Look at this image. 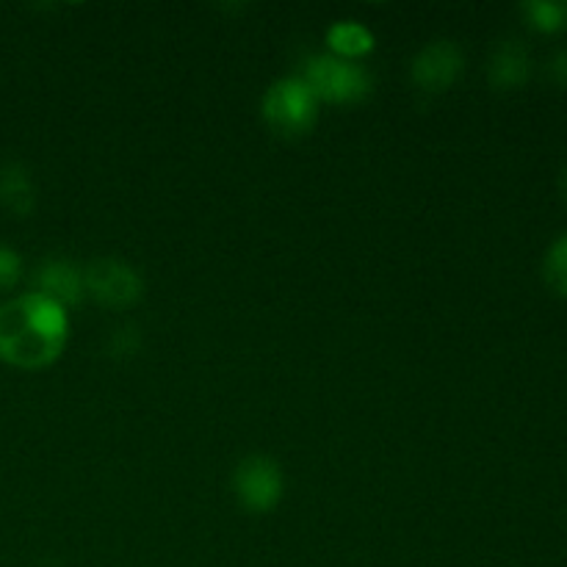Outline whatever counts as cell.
Returning a JSON list of instances; mask_svg holds the SVG:
<instances>
[{
    "label": "cell",
    "instance_id": "cell-3",
    "mask_svg": "<svg viewBox=\"0 0 567 567\" xmlns=\"http://www.w3.org/2000/svg\"><path fill=\"white\" fill-rule=\"evenodd\" d=\"M302 81L308 83L319 103L327 100L336 105H352L371 94V78L363 66L327 53L310 55Z\"/></svg>",
    "mask_w": 567,
    "mask_h": 567
},
{
    "label": "cell",
    "instance_id": "cell-9",
    "mask_svg": "<svg viewBox=\"0 0 567 567\" xmlns=\"http://www.w3.org/2000/svg\"><path fill=\"white\" fill-rule=\"evenodd\" d=\"M0 205L14 216H28L37 208V188H33L31 172L17 161L0 166Z\"/></svg>",
    "mask_w": 567,
    "mask_h": 567
},
{
    "label": "cell",
    "instance_id": "cell-15",
    "mask_svg": "<svg viewBox=\"0 0 567 567\" xmlns=\"http://www.w3.org/2000/svg\"><path fill=\"white\" fill-rule=\"evenodd\" d=\"M546 75L551 78L557 86H567V50L559 48L548 55L546 61Z\"/></svg>",
    "mask_w": 567,
    "mask_h": 567
},
{
    "label": "cell",
    "instance_id": "cell-4",
    "mask_svg": "<svg viewBox=\"0 0 567 567\" xmlns=\"http://www.w3.org/2000/svg\"><path fill=\"white\" fill-rule=\"evenodd\" d=\"M86 297L109 310H127L142 299L144 280L127 260L100 258L83 269Z\"/></svg>",
    "mask_w": 567,
    "mask_h": 567
},
{
    "label": "cell",
    "instance_id": "cell-2",
    "mask_svg": "<svg viewBox=\"0 0 567 567\" xmlns=\"http://www.w3.org/2000/svg\"><path fill=\"white\" fill-rule=\"evenodd\" d=\"M266 125L282 138L308 136L319 116V100L302 78H280L271 83L260 103Z\"/></svg>",
    "mask_w": 567,
    "mask_h": 567
},
{
    "label": "cell",
    "instance_id": "cell-10",
    "mask_svg": "<svg viewBox=\"0 0 567 567\" xmlns=\"http://www.w3.org/2000/svg\"><path fill=\"white\" fill-rule=\"evenodd\" d=\"M327 44L332 50L330 55H336V59H363V55H369L374 50V33L365 25H360V22L341 20L336 25H330V31H327Z\"/></svg>",
    "mask_w": 567,
    "mask_h": 567
},
{
    "label": "cell",
    "instance_id": "cell-6",
    "mask_svg": "<svg viewBox=\"0 0 567 567\" xmlns=\"http://www.w3.org/2000/svg\"><path fill=\"white\" fill-rule=\"evenodd\" d=\"M463 50L449 39L424 44L413 59V81L424 92H446L463 75Z\"/></svg>",
    "mask_w": 567,
    "mask_h": 567
},
{
    "label": "cell",
    "instance_id": "cell-12",
    "mask_svg": "<svg viewBox=\"0 0 567 567\" xmlns=\"http://www.w3.org/2000/svg\"><path fill=\"white\" fill-rule=\"evenodd\" d=\"M543 271H546L548 286L557 293H563V297H567V233H563V236L548 247L546 260H543Z\"/></svg>",
    "mask_w": 567,
    "mask_h": 567
},
{
    "label": "cell",
    "instance_id": "cell-11",
    "mask_svg": "<svg viewBox=\"0 0 567 567\" xmlns=\"http://www.w3.org/2000/svg\"><path fill=\"white\" fill-rule=\"evenodd\" d=\"M520 11L537 31L554 33L567 25V0H526Z\"/></svg>",
    "mask_w": 567,
    "mask_h": 567
},
{
    "label": "cell",
    "instance_id": "cell-1",
    "mask_svg": "<svg viewBox=\"0 0 567 567\" xmlns=\"http://www.w3.org/2000/svg\"><path fill=\"white\" fill-rule=\"evenodd\" d=\"M70 338V316L53 299L31 291L0 305V360L37 371L61 358Z\"/></svg>",
    "mask_w": 567,
    "mask_h": 567
},
{
    "label": "cell",
    "instance_id": "cell-7",
    "mask_svg": "<svg viewBox=\"0 0 567 567\" xmlns=\"http://www.w3.org/2000/svg\"><path fill=\"white\" fill-rule=\"evenodd\" d=\"M37 293L53 299L61 308H72L86 297V282H83V269H78L66 258H48L37 269Z\"/></svg>",
    "mask_w": 567,
    "mask_h": 567
},
{
    "label": "cell",
    "instance_id": "cell-5",
    "mask_svg": "<svg viewBox=\"0 0 567 567\" xmlns=\"http://www.w3.org/2000/svg\"><path fill=\"white\" fill-rule=\"evenodd\" d=\"M233 491L249 513H271L282 498V471L275 460L264 454L241 460L233 471Z\"/></svg>",
    "mask_w": 567,
    "mask_h": 567
},
{
    "label": "cell",
    "instance_id": "cell-8",
    "mask_svg": "<svg viewBox=\"0 0 567 567\" xmlns=\"http://www.w3.org/2000/svg\"><path fill=\"white\" fill-rule=\"evenodd\" d=\"M532 55L520 39H504L493 48L487 78L496 89H518L529 81Z\"/></svg>",
    "mask_w": 567,
    "mask_h": 567
},
{
    "label": "cell",
    "instance_id": "cell-14",
    "mask_svg": "<svg viewBox=\"0 0 567 567\" xmlns=\"http://www.w3.org/2000/svg\"><path fill=\"white\" fill-rule=\"evenodd\" d=\"M138 349V332L133 327H120L114 336L109 338V352L114 358H131Z\"/></svg>",
    "mask_w": 567,
    "mask_h": 567
},
{
    "label": "cell",
    "instance_id": "cell-16",
    "mask_svg": "<svg viewBox=\"0 0 567 567\" xmlns=\"http://www.w3.org/2000/svg\"><path fill=\"white\" fill-rule=\"evenodd\" d=\"M559 192H563V197H565V203H567V164H565V169L559 172Z\"/></svg>",
    "mask_w": 567,
    "mask_h": 567
},
{
    "label": "cell",
    "instance_id": "cell-13",
    "mask_svg": "<svg viewBox=\"0 0 567 567\" xmlns=\"http://www.w3.org/2000/svg\"><path fill=\"white\" fill-rule=\"evenodd\" d=\"M22 277V258L11 247L0 244V291H9L20 282Z\"/></svg>",
    "mask_w": 567,
    "mask_h": 567
}]
</instances>
